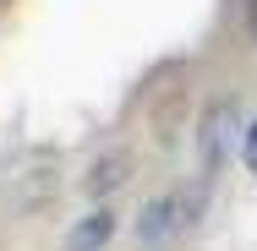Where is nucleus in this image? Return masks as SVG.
Wrapping results in <instances>:
<instances>
[{"label": "nucleus", "mask_w": 257, "mask_h": 251, "mask_svg": "<svg viewBox=\"0 0 257 251\" xmlns=\"http://www.w3.org/2000/svg\"><path fill=\"white\" fill-rule=\"evenodd\" d=\"M109 235H115V213L93 207L88 218H77V224L66 229V251H104V246H109Z\"/></svg>", "instance_id": "nucleus-3"}, {"label": "nucleus", "mask_w": 257, "mask_h": 251, "mask_svg": "<svg viewBox=\"0 0 257 251\" xmlns=\"http://www.w3.org/2000/svg\"><path fill=\"white\" fill-rule=\"evenodd\" d=\"M230 131H235V104L230 99H213L203 109V126H197V148H203V175L213 180L224 153H230Z\"/></svg>", "instance_id": "nucleus-1"}, {"label": "nucleus", "mask_w": 257, "mask_h": 251, "mask_svg": "<svg viewBox=\"0 0 257 251\" xmlns=\"http://www.w3.org/2000/svg\"><path fill=\"white\" fill-rule=\"evenodd\" d=\"M175 229H186V218H181V197H159L143 207V218H137V240L143 246H164Z\"/></svg>", "instance_id": "nucleus-2"}, {"label": "nucleus", "mask_w": 257, "mask_h": 251, "mask_svg": "<svg viewBox=\"0 0 257 251\" xmlns=\"http://www.w3.org/2000/svg\"><path fill=\"white\" fill-rule=\"evenodd\" d=\"M126 169H132V158H126V153H109V158H99V164L88 169V191H93V197H104V191L126 186Z\"/></svg>", "instance_id": "nucleus-4"}, {"label": "nucleus", "mask_w": 257, "mask_h": 251, "mask_svg": "<svg viewBox=\"0 0 257 251\" xmlns=\"http://www.w3.org/2000/svg\"><path fill=\"white\" fill-rule=\"evenodd\" d=\"M241 164H246V169H257V120L246 126V137H241Z\"/></svg>", "instance_id": "nucleus-5"}]
</instances>
